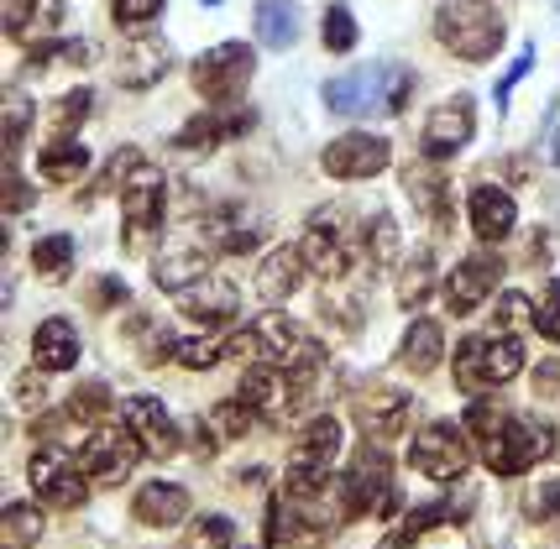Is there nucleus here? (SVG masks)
<instances>
[{
	"instance_id": "obj_45",
	"label": "nucleus",
	"mask_w": 560,
	"mask_h": 549,
	"mask_svg": "<svg viewBox=\"0 0 560 549\" xmlns=\"http://www.w3.org/2000/svg\"><path fill=\"white\" fill-rule=\"evenodd\" d=\"M524 325H535V304H529L524 293H503V299H498V330L518 335Z\"/></svg>"
},
{
	"instance_id": "obj_21",
	"label": "nucleus",
	"mask_w": 560,
	"mask_h": 549,
	"mask_svg": "<svg viewBox=\"0 0 560 549\" xmlns=\"http://www.w3.org/2000/svg\"><path fill=\"white\" fill-rule=\"evenodd\" d=\"M131 518L142 528H178L189 518V492L178 481H147L131 498Z\"/></svg>"
},
{
	"instance_id": "obj_35",
	"label": "nucleus",
	"mask_w": 560,
	"mask_h": 549,
	"mask_svg": "<svg viewBox=\"0 0 560 549\" xmlns=\"http://www.w3.org/2000/svg\"><path fill=\"white\" fill-rule=\"evenodd\" d=\"M252 419H257V413H252L246 398H220V404L205 413V424L215 430V440H242V434L252 430Z\"/></svg>"
},
{
	"instance_id": "obj_36",
	"label": "nucleus",
	"mask_w": 560,
	"mask_h": 549,
	"mask_svg": "<svg viewBox=\"0 0 560 549\" xmlns=\"http://www.w3.org/2000/svg\"><path fill=\"white\" fill-rule=\"evenodd\" d=\"M362 252L372 267H388L393 252H398V225H393V215L383 210V215L366 220V236H362Z\"/></svg>"
},
{
	"instance_id": "obj_26",
	"label": "nucleus",
	"mask_w": 560,
	"mask_h": 549,
	"mask_svg": "<svg viewBox=\"0 0 560 549\" xmlns=\"http://www.w3.org/2000/svg\"><path fill=\"white\" fill-rule=\"evenodd\" d=\"M32 361H37L43 372H69V366H79V330H73L63 314H52V319L37 325V335H32Z\"/></svg>"
},
{
	"instance_id": "obj_50",
	"label": "nucleus",
	"mask_w": 560,
	"mask_h": 549,
	"mask_svg": "<svg viewBox=\"0 0 560 549\" xmlns=\"http://www.w3.org/2000/svg\"><path fill=\"white\" fill-rule=\"evenodd\" d=\"M560 387V361H545V366H535V398L545 404V398H556Z\"/></svg>"
},
{
	"instance_id": "obj_31",
	"label": "nucleus",
	"mask_w": 560,
	"mask_h": 549,
	"mask_svg": "<svg viewBox=\"0 0 560 549\" xmlns=\"http://www.w3.org/2000/svg\"><path fill=\"white\" fill-rule=\"evenodd\" d=\"M37 173L48 184H79L90 173V147L84 142H52L37 152Z\"/></svg>"
},
{
	"instance_id": "obj_52",
	"label": "nucleus",
	"mask_w": 560,
	"mask_h": 549,
	"mask_svg": "<svg viewBox=\"0 0 560 549\" xmlns=\"http://www.w3.org/2000/svg\"><path fill=\"white\" fill-rule=\"evenodd\" d=\"M545 157L560 167V110H550V120H545Z\"/></svg>"
},
{
	"instance_id": "obj_44",
	"label": "nucleus",
	"mask_w": 560,
	"mask_h": 549,
	"mask_svg": "<svg viewBox=\"0 0 560 549\" xmlns=\"http://www.w3.org/2000/svg\"><path fill=\"white\" fill-rule=\"evenodd\" d=\"M409 194H415V199H419V205H424V210H430L435 220H445V184H440L435 173L415 167V173H409Z\"/></svg>"
},
{
	"instance_id": "obj_9",
	"label": "nucleus",
	"mask_w": 560,
	"mask_h": 549,
	"mask_svg": "<svg viewBox=\"0 0 560 549\" xmlns=\"http://www.w3.org/2000/svg\"><path fill=\"white\" fill-rule=\"evenodd\" d=\"M26 481L43 507L52 513H69L84 502V460L69 451V445H43V451L26 460Z\"/></svg>"
},
{
	"instance_id": "obj_16",
	"label": "nucleus",
	"mask_w": 560,
	"mask_h": 549,
	"mask_svg": "<svg viewBox=\"0 0 560 549\" xmlns=\"http://www.w3.org/2000/svg\"><path fill=\"white\" fill-rule=\"evenodd\" d=\"M492 288H498V257L477 252V257H466V262L451 267V278L440 283V293H445V309L456 314V319H466Z\"/></svg>"
},
{
	"instance_id": "obj_34",
	"label": "nucleus",
	"mask_w": 560,
	"mask_h": 549,
	"mask_svg": "<svg viewBox=\"0 0 560 549\" xmlns=\"http://www.w3.org/2000/svg\"><path fill=\"white\" fill-rule=\"evenodd\" d=\"M430 288H435V257L430 252H415L404 272H398V304L404 309H419L424 299H430Z\"/></svg>"
},
{
	"instance_id": "obj_10",
	"label": "nucleus",
	"mask_w": 560,
	"mask_h": 549,
	"mask_svg": "<svg viewBox=\"0 0 560 549\" xmlns=\"http://www.w3.org/2000/svg\"><path fill=\"white\" fill-rule=\"evenodd\" d=\"M242 398L252 404V413H257L262 424L283 430L293 413H299V404H304V387H299V377H293L283 361H262V366H252V372H246Z\"/></svg>"
},
{
	"instance_id": "obj_22",
	"label": "nucleus",
	"mask_w": 560,
	"mask_h": 549,
	"mask_svg": "<svg viewBox=\"0 0 560 549\" xmlns=\"http://www.w3.org/2000/svg\"><path fill=\"white\" fill-rule=\"evenodd\" d=\"M357 424H362L366 440H398L409 430V398L398 387H372L357 404Z\"/></svg>"
},
{
	"instance_id": "obj_46",
	"label": "nucleus",
	"mask_w": 560,
	"mask_h": 549,
	"mask_svg": "<svg viewBox=\"0 0 560 549\" xmlns=\"http://www.w3.org/2000/svg\"><path fill=\"white\" fill-rule=\"evenodd\" d=\"M535 330L545 335V340H556V346H560V278L545 288V304L535 309Z\"/></svg>"
},
{
	"instance_id": "obj_39",
	"label": "nucleus",
	"mask_w": 560,
	"mask_h": 549,
	"mask_svg": "<svg viewBox=\"0 0 560 549\" xmlns=\"http://www.w3.org/2000/svg\"><path fill=\"white\" fill-rule=\"evenodd\" d=\"M503 419H509V413H503V408L492 404V398H477V404L466 408V419H462V424H466V434H471L477 445H488L492 434L503 430Z\"/></svg>"
},
{
	"instance_id": "obj_41",
	"label": "nucleus",
	"mask_w": 560,
	"mask_h": 549,
	"mask_svg": "<svg viewBox=\"0 0 560 549\" xmlns=\"http://www.w3.org/2000/svg\"><path fill=\"white\" fill-rule=\"evenodd\" d=\"M173 361L184 366V372H210L215 361H225L215 340H173Z\"/></svg>"
},
{
	"instance_id": "obj_11",
	"label": "nucleus",
	"mask_w": 560,
	"mask_h": 549,
	"mask_svg": "<svg viewBox=\"0 0 560 549\" xmlns=\"http://www.w3.org/2000/svg\"><path fill=\"white\" fill-rule=\"evenodd\" d=\"M142 440L126 430V424H95V434L84 440V477L100 481V487H121L131 471H137V460H142Z\"/></svg>"
},
{
	"instance_id": "obj_54",
	"label": "nucleus",
	"mask_w": 560,
	"mask_h": 549,
	"mask_svg": "<svg viewBox=\"0 0 560 549\" xmlns=\"http://www.w3.org/2000/svg\"><path fill=\"white\" fill-rule=\"evenodd\" d=\"M199 5H220V0H199Z\"/></svg>"
},
{
	"instance_id": "obj_32",
	"label": "nucleus",
	"mask_w": 560,
	"mask_h": 549,
	"mask_svg": "<svg viewBox=\"0 0 560 549\" xmlns=\"http://www.w3.org/2000/svg\"><path fill=\"white\" fill-rule=\"evenodd\" d=\"M37 539H43L37 502H5V513H0V549H26Z\"/></svg>"
},
{
	"instance_id": "obj_49",
	"label": "nucleus",
	"mask_w": 560,
	"mask_h": 549,
	"mask_svg": "<svg viewBox=\"0 0 560 549\" xmlns=\"http://www.w3.org/2000/svg\"><path fill=\"white\" fill-rule=\"evenodd\" d=\"M26 205H32V189L22 184V173H16V163H11L5 167V210L16 215V210H26Z\"/></svg>"
},
{
	"instance_id": "obj_4",
	"label": "nucleus",
	"mask_w": 560,
	"mask_h": 549,
	"mask_svg": "<svg viewBox=\"0 0 560 549\" xmlns=\"http://www.w3.org/2000/svg\"><path fill=\"white\" fill-rule=\"evenodd\" d=\"M524 372V340L518 335H466L462 346H456V387L471 393V398H482L492 387L513 383Z\"/></svg>"
},
{
	"instance_id": "obj_2",
	"label": "nucleus",
	"mask_w": 560,
	"mask_h": 549,
	"mask_svg": "<svg viewBox=\"0 0 560 549\" xmlns=\"http://www.w3.org/2000/svg\"><path fill=\"white\" fill-rule=\"evenodd\" d=\"M435 37L440 48L466 58V63H488V58H498L509 26H503V16L492 11L488 0H440Z\"/></svg>"
},
{
	"instance_id": "obj_1",
	"label": "nucleus",
	"mask_w": 560,
	"mask_h": 549,
	"mask_svg": "<svg viewBox=\"0 0 560 549\" xmlns=\"http://www.w3.org/2000/svg\"><path fill=\"white\" fill-rule=\"evenodd\" d=\"M415 95V73L404 69H351L341 79L325 84V110L330 116H398L404 105Z\"/></svg>"
},
{
	"instance_id": "obj_19",
	"label": "nucleus",
	"mask_w": 560,
	"mask_h": 549,
	"mask_svg": "<svg viewBox=\"0 0 560 549\" xmlns=\"http://www.w3.org/2000/svg\"><path fill=\"white\" fill-rule=\"evenodd\" d=\"M257 126V116L252 110H236V105H220V110H199L178 137H173V147L178 152H215V147H225L231 137H242V131H252Z\"/></svg>"
},
{
	"instance_id": "obj_40",
	"label": "nucleus",
	"mask_w": 560,
	"mask_h": 549,
	"mask_svg": "<svg viewBox=\"0 0 560 549\" xmlns=\"http://www.w3.org/2000/svg\"><path fill=\"white\" fill-rule=\"evenodd\" d=\"M231 539H236V524L225 513H210L189 528V549H231Z\"/></svg>"
},
{
	"instance_id": "obj_30",
	"label": "nucleus",
	"mask_w": 560,
	"mask_h": 549,
	"mask_svg": "<svg viewBox=\"0 0 560 549\" xmlns=\"http://www.w3.org/2000/svg\"><path fill=\"white\" fill-rule=\"evenodd\" d=\"M252 330H257V340H262V351H268V361H283V366H289L293 357H304V351H310V340H304V330L293 325L289 314H262V319H257Z\"/></svg>"
},
{
	"instance_id": "obj_15",
	"label": "nucleus",
	"mask_w": 560,
	"mask_h": 549,
	"mask_svg": "<svg viewBox=\"0 0 560 549\" xmlns=\"http://www.w3.org/2000/svg\"><path fill=\"white\" fill-rule=\"evenodd\" d=\"M471 131H477V116H471V100L456 95V100H440L430 120H424V137H419V152H424V163H445V157H456L466 142H471Z\"/></svg>"
},
{
	"instance_id": "obj_8",
	"label": "nucleus",
	"mask_w": 560,
	"mask_h": 549,
	"mask_svg": "<svg viewBox=\"0 0 560 549\" xmlns=\"http://www.w3.org/2000/svg\"><path fill=\"white\" fill-rule=\"evenodd\" d=\"M409 466L430 481H462L466 466H471V434H466V424H451V419L424 424L415 434V445H409Z\"/></svg>"
},
{
	"instance_id": "obj_7",
	"label": "nucleus",
	"mask_w": 560,
	"mask_h": 549,
	"mask_svg": "<svg viewBox=\"0 0 560 549\" xmlns=\"http://www.w3.org/2000/svg\"><path fill=\"white\" fill-rule=\"evenodd\" d=\"M252 73H257V52L246 43H215V48H205L195 58L189 79L210 105H236L246 95V84H252Z\"/></svg>"
},
{
	"instance_id": "obj_20",
	"label": "nucleus",
	"mask_w": 560,
	"mask_h": 549,
	"mask_svg": "<svg viewBox=\"0 0 560 549\" xmlns=\"http://www.w3.org/2000/svg\"><path fill=\"white\" fill-rule=\"evenodd\" d=\"M304 272H310L304 246H272L262 267H257V299L262 304H289L293 293L304 288Z\"/></svg>"
},
{
	"instance_id": "obj_13",
	"label": "nucleus",
	"mask_w": 560,
	"mask_h": 549,
	"mask_svg": "<svg viewBox=\"0 0 560 549\" xmlns=\"http://www.w3.org/2000/svg\"><path fill=\"white\" fill-rule=\"evenodd\" d=\"M304 257L315 267L319 278H346L351 272V257H357V236L346 231L341 210H315L310 215V231H304Z\"/></svg>"
},
{
	"instance_id": "obj_48",
	"label": "nucleus",
	"mask_w": 560,
	"mask_h": 549,
	"mask_svg": "<svg viewBox=\"0 0 560 549\" xmlns=\"http://www.w3.org/2000/svg\"><path fill=\"white\" fill-rule=\"evenodd\" d=\"M529 69H535V43H524V48H518V58H513V69L503 73V79H498V105H509L513 84H518V79H524Z\"/></svg>"
},
{
	"instance_id": "obj_37",
	"label": "nucleus",
	"mask_w": 560,
	"mask_h": 549,
	"mask_svg": "<svg viewBox=\"0 0 560 549\" xmlns=\"http://www.w3.org/2000/svg\"><path fill=\"white\" fill-rule=\"evenodd\" d=\"M110 413V387L105 383H79L69 393V419L73 424H100Z\"/></svg>"
},
{
	"instance_id": "obj_42",
	"label": "nucleus",
	"mask_w": 560,
	"mask_h": 549,
	"mask_svg": "<svg viewBox=\"0 0 560 549\" xmlns=\"http://www.w3.org/2000/svg\"><path fill=\"white\" fill-rule=\"evenodd\" d=\"M90 90H69V95L58 100V105H52V131H58V137H69L73 126H84V116H90Z\"/></svg>"
},
{
	"instance_id": "obj_24",
	"label": "nucleus",
	"mask_w": 560,
	"mask_h": 549,
	"mask_svg": "<svg viewBox=\"0 0 560 549\" xmlns=\"http://www.w3.org/2000/svg\"><path fill=\"white\" fill-rule=\"evenodd\" d=\"M466 210H471L477 241H503L513 225H518V205H513V194L503 189V184H477Z\"/></svg>"
},
{
	"instance_id": "obj_14",
	"label": "nucleus",
	"mask_w": 560,
	"mask_h": 549,
	"mask_svg": "<svg viewBox=\"0 0 560 549\" xmlns=\"http://www.w3.org/2000/svg\"><path fill=\"white\" fill-rule=\"evenodd\" d=\"M393 163L388 137H372V131H346L319 152V167L330 178H346V184H362V178H377L383 167Z\"/></svg>"
},
{
	"instance_id": "obj_53",
	"label": "nucleus",
	"mask_w": 560,
	"mask_h": 549,
	"mask_svg": "<svg viewBox=\"0 0 560 549\" xmlns=\"http://www.w3.org/2000/svg\"><path fill=\"white\" fill-rule=\"evenodd\" d=\"M377 549H409V534H404V528H393V534H388V539H383Z\"/></svg>"
},
{
	"instance_id": "obj_12",
	"label": "nucleus",
	"mask_w": 560,
	"mask_h": 549,
	"mask_svg": "<svg viewBox=\"0 0 560 549\" xmlns=\"http://www.w3.org/2000/svg\"><path fill=\"white\" fill-rule=\"evenodd\" d=\"M341 487V502H346V518H362V513H388L393 502V477H388V455L377 451L372 440H366V451L357 455V466L336 477Z\"/></svg>"
},
{
	"instance_id": "obj_6",
	"label": "nucleus",
	"mask_w": 560,
	"mask_h": 549,
	"mask_svg": "<svg viewBox=\"0 0 560 549\" xmlns=\"http://www.w3.org/2000/svg\"><path fill=\"white\" fill-rule=\"evenodd\" d=\"M556 451V430L535 419V413H518V419H503V430L492 434L488 445H482V460H488L492 477H524L535 460Z\"/></svg>"
},
{
	"instance_id": "obj_47",
	"label": "nucleus",
	"mask_w": 560,
	"mask_h": 549,
	"mask_svg": "<svg viewBox=\"0 0 560 549\" xmlns=\"http://www.w3.org/2000/svg\"><path fill=\"white\" fill-rule=\"evenodd\" d=\"M163 5H168V0H116L110 11H116V22H121V26H147L158 11H163Z\"/></svg>"
},
{
	"instance_id": "obj_17",
	"label": "nucleus",
	"mask_w": 560,
	"mask_h": 549,
	"mask_svg": "<svg viewBox=\"0 0 560 549\" xmlns=\"http://www.w3.org/2000/svg\"><path fill=\"white\" fill-rule=\"evenodd\" d=\"M126 430L137 434V440H142V451L158 455V460L178 455V424H173V413L163 408V398H152V393L126 398Z\"/></svg>"
},
{
	"instance_id": "obj_51",
	"label": "nucleus",
	"mask_w": 560,
	"mask_h": 549,
	"mask_svg": "<svg viewBox=\"0 0 560 549\" xmlns=\"http://www.w3.org/2000/svg\"><path fill=\"white\" fill-rule=\"evenodd\" d=\"M90 304H95V309H110V304H126V283H121V278H105V283H100L95 293H90Z\"/></svg>"
},
{
	"instance_id": "obj_28",
	"label": "nucleus",
	"mask_w": 560,
	"mask_h": 549,
	"mask_svg": "<svg viewBox=\"0 0 560 549\" xmlns=\"http://www.w3.org/2000/svg\"><path fill=\"white\" fill-rule=\"evenodd\" d=\"M199 278H210L205 246H168V252H158V262H152V283L173 288V293H184V288L199 283Z\"/></svg>"
},
{
	"instance_id": "obj_3",
	"label": "nucleus",
	"mask_w": 560,
	"mask_h": 549,
	"mask_svg": "<svg viewBox=\"0 0 560 549\" xmlns=\"http://www.w3.org/2000/svg\"><path fill=\"white\" fill-rule=\"evenodd\" d=\"M116 184H121V220H126V241L137 246L147 241L158 225H163V210H168V184H163V167L137 157L131 147H126L121 157H116V173H110Z\"/></svg>"
},
{
	"instance_id": "obj_23",
	"label": "nucleus",
	"mask_w": 560,
	"mask_h": 549,
	"mask_svg": "<svg viewBox=\"0 0 560 549\" xmlns=\"http://www.w3.org/2000/svg\"><path fill=\"white\" fill-rule=\"evenodd\" d=\"M173 63V48L163 37H131L121 48V63H116V79H121L126 90H152Z\"/></svg>"
},
{
	"instance_id": "obj_18",
	"label": "nucleus",
	"mask_w": 560,
	"mask_h": 549,
	"mask_svg": "<svg viewBox=\"0 0 560 549\" xmlns=\"http://www.w3.org/2000/svg\"><path fill=\"white\" fill-rule=\"evenodd\" d=\"M236 309H242V293H236V283H225V278H199V283H189L178 293V314L205 325V330L231 325Z\"/></svg>"
},
{
	"instance_id": "obj_33",
	"label": "nucleus",
	"mask_w": 560,
	"mask_h": 549,
	"mask_svg": "<svg viewBox=\"0 0 560 549\" xmlns=\"http://www.w3.org/2000/svg\"><path fill=\"white\" fill-rule=\"evenodd\" d=\"M32 272L37 278H69L73 272V236H63V231H52V236H37V246H32Z\"/></svg>"
},
{
	"instance_id": "obj_27",
	"label": "nucleus",
	"mask_w": 560,
	"mask_h": 549,
	"mask_svg": "<svg viewBox=\"0 0 560 549\" xmlns=\"http://www.w3.org/2000/svg\"><path fill=\"white\" fill-rule=\"evenodd\" d=\"M440 361H445V330H440L435 319H415L404 330V340H398V366L415 372V377H430Z\"/></svg>"
},
{
	"instance_id": "obj_55",
	"label": "nucleus",
	"mask_w": 560,
	"mask_h": 549,
	"mask_svg": "<svg viewBox=\"0 0 560 549\" xmlns=\"http://www.w3.org/2000/svg\"><path fill=\"white\" fill-rule=\"evenodd\" d=\"M556 11H560V0H556Z\"/></svg>"
},
{
	"instance_id": "obj_38",
	"label": "nucleus",
	"mask_w": 560,
	"mask_h": 549,
	"mask_svg": "<svg viewBox=\"0 0 560 549\" xmlns=\"http://www.w3.org/2000/svg\"><path fill=\"white\" fill-rule=\"evenodd\" d=\"M325 52H351L357 48V16L346 5H325V26H319Z\"/></svg>"
},
{
	"instance_id": "obj_25",
	"label": "nucleus",
	"mask_w": 560,
	"mask_h": 549,
	"mask_svg": "<svg viewBox=\"0 0 560 549\" xmlns=\"http://www.w3.org/2000/svg\"><path fill=\"white\" fill-rule=\"evenodd\" d=\"M63 26V0H5V37L11 43H43Z\"/></svg>"
},
{
	"instance_id": "obj_56",
	"label": "nucleus",
	"mask_w": 560,
	"mask_h": 549,
	"mask_svg": "<svg viewBox=\"0 0 560 549\" xmlns=\"http://www.w3.org/2000/svg\"><path fill=\"white\" fill-rule=\"evenodd\" d=\"M231 549H242V545H231Z\"/></svg>"
},
{
	"instance_id": "obj_29",
	"label": "nucleus",
	"mask_w": 560,
	"mask_h": 549,
	"mask_svg": "<svg viewBox=\"0 0 560 549\" xmlns=\"http://www.w3.org/2000/svg\"><path fill=\"white\" fill-rule=\"evenodd\" d=\"M257 43L272 52L299 43V0H257Z\"/></svg>"
},
{
	"instance_id": "obj_43",
	"label": "nucleus",
	"mask_w": 560,
	"mask_h": 549,
	"mask_svg": "<svg viewBox=\"0 0 560 549\" xmlns=\"http://www.w3.org/2000/svg\"><path fill=\"white\" fill-rule=\"evenodd\" d=\"M560 513V481H539L524 492V518H535V524H550Z\"/></svg>"
},
{
	"instance_id": "obj_5",
	"label": "nucleus",
	"mask_w": 560,
	"mask_h": 549,
	"mask_svg": "<svg viewBox=\"0 0 560 549\" xmlns=\"http://www.w3.org/2000/svg\"><path fill=\"white\" fill-rule=\"evenodd\" d=\"M336 455H341V419H330V413H315L299 440H293V455H289V498H310L319 492L325 481H330V466H336Z\"/></svg>"
}]
</instances>
